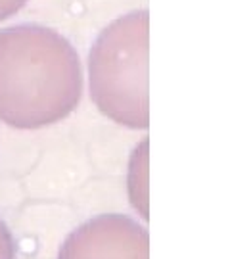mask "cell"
Returning <instances> with one entry per match:
<instances>
[{
  "label": "cell",
  "mask_w": 230,
  "mask_h": 259,
  "mask_svg": "<svg viewBox=\"0 0 230 259\" xmlns=\"http://www.w3.org/2000/svg\"><path fill=\"white\" fill-rule=\"evenodd\" d=\"M83 67L54 29L19 23L0 29V121L14 129L60 123L81 102Z\"/></svg>",
  "instance_id": "cell-1"
},
{
  "label": "cell",
  "mask_w": 230,
  "mask_h": 259,
  "mask_svg": "<svg viewBox=\"0 0 230 259\" xmlns=\"http://www.w3.org/2000/svg\"><path fill=\"white\" fill-rule=\"evenodd\" d=\"M150 16L134 10L113 19L88 54V89L94 106L121 127L148 129Z\"/></svg>",
  "instance_id": "cell-2"
},
{
  "label": "cell",
  "mask_w": 230,
  "mask_h": 259,
  "mask_svg": "<svg viewBox=\"0 0 230 259\" xmlns=\"http://www.w3.org/2000/svg\"><path fill=\"white\" fill-rule=\"evenodd\" d=\"M58 259H150V236L127 215L104 213L77 227Z\"/></svg>",
  "instance_id": "cell-3"
},
{
  "label": "cell",
  "mask_w": 230,
  "mask_h": 259,
  "mask_svg": "<svg viewBox=\"0 0 230 259\" xmlns=\"http://www.w3.org/2000/svg\"><path fill=\"white\" fill-rule=\"evenodd\" d=\"M18 248H16V238L8 225L0 219V259H16Z\"/></svg>",
  "instance_id": "cell-4"
},
{
  "label": "cell",
  "mask_w": 230,
  "mask_h": 259,
  "mask_svg": "<svg viewBox=\"0 0 230 259\" xmlns=\"http://www.w3.org/2000/svg\"><path fill=\"white\" fill-rule=\"evenodd\" d=\"M27 2L29 0H0V21L16 16Z\"/></svg>",
  "instance_id": "cell-5"
}]
</instances>
